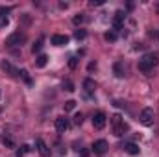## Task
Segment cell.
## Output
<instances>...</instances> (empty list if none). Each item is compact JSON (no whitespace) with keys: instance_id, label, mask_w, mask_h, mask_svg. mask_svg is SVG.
I'll use <instances>...</instances> for the list:
<instances>
[{"instance_id":"obj_1","label":"cell","mask_w":159,"mask_h":157,"mask_svg":"<svg viewBox=\"0 0 159 157\" xmlns=\"http://www.w3.org/2000/svg\"><path fill=\"white\" fill-rule=\"evenodd\" d=\"M156 65H159V54H146L139 59V70L141 72H150Z\"/></svg>"},{"instance_id":"obj_2","label":"cell","mask_w":159,"mask_h":157,"mask_svg":"<svg viewBox=\"0 0 159 157\" xmlns=\"http://www.w3.org/2000/svg\"><path fill=\"white\" fill-rule=\"evenodd\" d=\"M111 126H113V133H115L117 137H122V135H124L126 126H124V120H122V117H120L119 113H115V115L111 117Z\"/></svg>"},{"instance_id":"obj_3","label":"cell","mask_w":159,"mask_h":157,"mask_svg":"<svg viewBox=\"0 0 159 157\" xmlns=\"http://www.w3.org/2000/svg\"><path fill=\"white\" fill-rule=\"evenodd\" d=\"M154 118H156V115H154V109L152 107H146V109H143L141 111V115H139V122L143 124V126H152L154 124Z\"/></svg>"},{"instance_id":"obj_4","label":"cell","mask_w":159,"mask_h":157,"mask_svg":"<svg viewBox=\"0 0 159 157\" xmlns=\"http://www.w3.org/2000/svg\"><path fill=\"white\" fill-rule=\"evenodd\" d=\"M124 20H126V13H124V11H117L115 17H113V32H115V34H117L119 30H122Z\"/></svg>"},{"instance_id":"obj_5","label":"cell","mask_w":159,"mask_h":157,"mask_svg":"<svg viewBox=\"0 0 159 157\" xmlns=\"http://www.w3.org/2000/svg\"><path fill=\"white\" fill-rule=\"evenodd\" d=\"M106 122H107V117H106V113H102V111L93 117V126H94V129H104Z\"/></svg>"},{"instance_id":"obj_6","label":"cell","mask_w":159,"mask_h":157,"mask_svg":"<svg viewBox=\"0 0 159 157\" xmlns=\"http://www.w3.org/2000/svg\"><path fill=\"white\" fill-rule=\"evenodd\" d=\"M24 41V35L20 34V32H15V34H11L7 39H6V44L7 46H17V44H20Z\"/></svg>"},{"instance_id":"obj_7","label":"cell","mask_w":159,"mask_h":157,"mask_svg":"<svg viewBox=\"0 0 159 157\" xmlns=\"http://www.w3.org/2000/svg\"><path fill=\"white\" fill-rule=\"evenodd\" d=\"M93 152H94L96 155H102V154H106V152H107V142H106L104 139H100V141H94V144H93Z\"/></svg>"},{"instance_id":"obj_8","label":"cell","mask_w":159,"mask_h":157,"mask_svg":"<svg viewBox=\"0 0 159 157\" xmlns=\"http://www.w3.org/2000/svg\"><path fill=\"white\" fill-rule=\"evenodd\" d=\"M35 146H37V152H39L43 157H50V154H52V150L46 146V142L43 141V139H37L35 141Z\"/></svg>"},{"instance_id":"obj_9","label":"cell","mask_w":159,"mask_h":157,"mask_svg":"<svg viewBox=\"0 0 159 157\" xmlns=\"http://www.w3.org/2000/svg\"><path fill=\"white\" fill-rule=\"evenodd\" d=\"M56 129H57V133H65L69 129V120L65 117H57L56 118Z\"/></svg>"},{"instance_id":"obj_10","label":"cell","mask_w":159,"mask_h":157,"mask_svg":"<svg viewBox=\"0 0 159 157\" xmlns=\"http://www.w3.org/2000/svg\"><path fill=\"white\" fill-rule=\"evenodd\" d=\"M52 44L54 46H65V44H69V35H54L52 37Z\"/></svg>"},{"instance_id":"obj_11","label":"cell","mask_w":159,"mask_h":157,"mask_svg":"<svg viewBox=\"0 0 159 157\" xmlns=\"http://www.w3.org/2000/svg\"><path fill=\"white\" fill-rule=\"evenodd\" d=\"M124 152H126V154H129V155H139L141 148H139L135 142H128V144H124Z\"/></svg>"},{"instance_id":"obj_12","label":"cell","mask_w":159,"mask_h":157,"mask_svg":"<svg viewBox=\"0 0 159 157\" xmlns=\"http://www.w3.org/2000/svg\"><path fill=\"white\" fill-rule=\"evenodd\" d=\"M0 67H2V70H6V72H11V76H17V74H19V72H17V70L11 67V63H9V61H2V63H0Z\"/></svg>"},{"instance_id":"obj_13","label":"cell","mask_w":159,"mask_h":157,"mask_svg":"<svg viewBox=\"0 0 159 157\" xmlns=\"http://www.w3.org/2000/svg\"><path fill=\"white\" fill-rule=\"evenodd\" d=\"M46 63H48V56L41 54L39 57H37V61H35V67H39V69H43V67H46Z\"/></svg>"},{"instance_id":"obj_14","label":"cell","mask_w":159,"mask_h":157,"mask_svg":"<svg viewBox=\"0 0 159 157\" xmlns=\"http://www.w3.org/2000/svg\"><path fill=\"white\" fill-rule=\"evenodd\" d=\"M83 87H85V91H87V92H93V91H94V89H96V85H94V81H93V79H85V81H83Z\"/></svg>"},{"instance_id":"obj_15","label":"cell","mask_w":159,"mask_h":157,"mask_svg":"<svg viewBox=\"0 0 159 157\" xmlns=\"http://www.w3.org/2000/svg\"><path fill=\"white\" fill-rule=\"evenodd\" d=\"M43 43H44V39L41 37V39L37 41V43H35L34 46H32V52H34V54H39L41 50H43Z\"/></svg>"},{"instance_id":"obj_16","label":"cell","mask_w":159,"mask_h":157,"mask_svg":"<svg viewBox=\"0 0 159 157\" xmlns=\"http://www.w3.org/2000/svg\"><path fill=\"white\" fill-rule=\"evenodd\" d=\"M63 89H65L67 92H72V91H74V83H72L70 79H67V81H63Z\"/></svg>"},{"instance_id":"obj_17","label":"cell","mask_w":159,"mask_h":157,"mask_svg":"<svg viewBox=\"0 0 159 157\" xmlns=\"http://www.w3.org/2000/svg\"><path fill=\"white\" fill-rule=\"evenodd\" d=\"M104 39H106V41H109V43H115V41H117V34H115V32H106Z\"/></svg>"},{"instance_id":"obj_18","label":"cell","mask_w":159,"mask_h":157,"mask_svg":"<svg viewBox=\"0 0 159 157\" xmlns=\"http://www.w3.org/2000/svg\"><path fill=\"white\" fill-rule=\"evenodd\" d=\"M74 37H76V39H78V41L85 39V37H87V32H85V30H81V28H80V30H76V32H74Z\"/></svg>"},{"instance_id":"obj_19","label":"cell","mask_w":159,"mask_h":157,"mask_svg":"<svg viewBox=\"0 0 159 157\" xmlns=\"http://www.w3.org/2000/svg\"><path fill=\"white\" fill-rule=\"evenodd\" d=\"M19 74H20V78L24 79V81H26L28 85H32V78H30V74H28V70H20Z\"/></svg>"},{"instance_id":"obj_20","label":"cell","mask_w":159,"mask_h":157,"mask_svg":"<svg viewBox=\"0 0 159 157\" xmlns=\"http://www.w3.org/2000/svg\"><path fill=\"white\" fill-rule=\"evenodd\" d=\"M113 69H115V76H117V78H122V76H124V70H122L120 63H115V67H113Z\"/></svg>"},{"instance_id":"obj_21","label":"cell","mask_w":159,"mask_h":157,"mask_svg":"<svg viewBox=\"0 0 159 157\" xmlns=\"http://www.w3.org/2000/svg\"><path fill=\"white\" fill-rule=\"evenodd\" d=\"M74 107H76V102L74 100H67L65 102V111H72Z\"/></svg>"},{"instance_id":"obj_22","label":"cell","mask_w":159,"mask_h":157,"mask_svg":"<svg viewBox=\"0 0 159 157\" xmlns=\"http://www.w3.org/2000/svg\"><path fill=\"white\" fill-rule=\"evenodd\" d=\"M9 11H11V7H7V6H0V17H6Z\"/></svg>"},{"instance_id":"obj_23","label":"cell","mask_w":159,"mask_h":157,"mask_svg":"<svg viewBox=\"0 0 159 157\" xmlns=\"http://www.w3.org/2000/svg\"><path fill=\"white\" fill-rule=\"evenodd\" d=\"M28 152H30V146H28V144H22V146L19 148V157L22 155V154H28Z\"/></svg>"},{"instance_id":"obj_24","label":"cell","mask_w":159,"mask_h":157,"mask_svg":"<svg viewBox=\"0 0 159 157\" xmlns=\"http://www.w3.org/2000/svg\"><path fill=\"white\" fill-rule=\"evenodd\" d=\"M72 22H74V24H81V22H83V15H81V13H80V15H76V17L72 19Z\"/></svg>"},{"instance_id":"obj_25","label":"cell","mask_w":159,"mask_h":157,"mask_svg":"<svg viewBox=\"0 0 159 157\" xmlns=\"http://www.w3.org/2000/svg\"><path fill=\"white\" fill-rule=\"evenodd\" d=\"M76 65H78V59H76V57H70V61H69V67H70V69H76Z\"/></svg>"},{"instance_id":"obj_26","label":"cell","mask_w":159,"mask_h":157,"mask_svg":"<svg viewBox=\"0 0 159 157\" xmlns=\"http://www.w3.org/2000/svg\"><path fill=\"white\" fill-rule=\"evenodd\" d=\"M74 122H76V124H81V122H83V115H81V113H78V115H76V117H74Z\"/></svg>"},{"instance_id":"obj_27","label":"cell","mask_w":159,"mask_h":157,"mask_svg":"<svg viewBox=\"0 0 159 157\" xmlns=\"http://www.w3.org/2000/svg\"><path fill=\"white\" fill-rule=\"evenodd\" d=\"M4 144H6V146H9V148H13V141H11V139H7V137H4Z\"/></svg>"},{"instance_id":"obj_28","label":"cell","mask_w":159,"mask_h":157,"mask_svg":"<svg viewBox=\"0 0 159 157\" xmlns=\"http://www.w3.org/2000/svg\"><path fill=\"white\" fill-rule=\"evenodd\" d=\"M104 4V0H93L91 2V6H102Z\"/></svg>"},{"instance_id":"obj_29","label":"cell","mask_w":159,"mask_h":157,"mask_svg":"<svg viewBox=\"0 0 159 157\" xmlns=\"http://www.w3.org/2000/svg\"><path fill=\"white\" fill-rule=\"evenodd\" d=\"M87 69H89V72H91V70H94V69H96V63H89V67H87Z\"/></svg>"},{"instance_id":"obj_30","label":"cell","mask_w":159,"mask_h":157,"mask_svg":"<svg viewBox=\"0 0 159 157\" xmlns=\"http://www.w3.org/2000/svg\"><path fill=\"white\" fill-rule=\"evenodd\" d=\"M59 7H61V9H67V7H69V4H67V2H61V4H59Z\"/></svg>"},{"instance_id":"obj_31","label":"cell","mask_w":159,"mask_h":157,"mask_svg":"<svg viewBox=\"0 0 159 157\" xmlns=\"http://www.w3.org/2000/svg\"><path fill=\"white\" fill-rule=\"evenodd\" d=\"M0 96H2V94H0Z\"/></svg>"}]
</instances>
